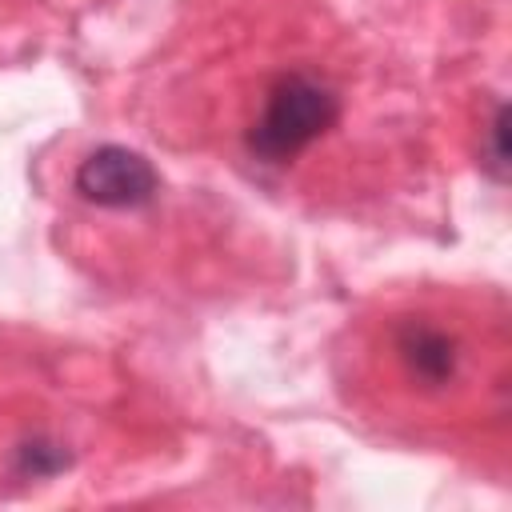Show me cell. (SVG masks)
I'll return each mask as SVG.
<instances>
[{
  "label": "cell",
  "instance_id": "obj_3",
  "mask_svg": "<svg viewBox=\"0 0 512 512\" xmlns=\"http://www.w3.org/2000/svg\"><path fill=\"white\" fill-rule=\"evenodd\" d=\"M72 184L96 208H144L160 192V176H156L152 160L124 144L92 148L80 160Z\"/></svg>",
  "mask_w": 512,
  "mask_h": 512
},
{
  "label": "cell",
  "instance_id": "obj_4",
  "mask_svg": "<svg viewBox=\"0 0 512 512\" xmlns=\"http://www.w3.org/2000/svg\"><path fill=\"white\" fill-rule=\"evenodd\" d=\"M20 456H24V472H32V476H48V472H60L64 464H68V456L60 452V448H52V444H24L20 448Z\"/></svg>",
  "mask_w": 512,
  "mask_h": 512
},
{
  "label": "cell",
  "instance_id": "obj_1",
  "mask_svg": "<svg viewBox=\"0 0 512 512\" xmlns=\"http://www.w3.org/2000/svg\"><path fill=\"white\" fill-rule=\"evenodd\" d=\"M384 376L404 400L444 408L480 388L484 336L440 308H400L380 328Z\"/></svg>",
  "mask_w": 512,
  "mask_h": 512
},
{
  "label": "cell",
  "instance_id": "obj_2",
  "mask_svg": "<svg viewBox=\"0 0 512 512\" xmlns=\"http://www.w3.org/2000/svg\"><path fill=\"white\" fill-rule=\"evenodd\" d=\"M340 120V96L312 72L280 76L264 100L256 120L248 124V152L264 164H288L308 152L332 124Z\"/></svg>",
  "mask_w": 512,
  "mask_h": 512
},
{
  "label": "cell",
  "instance_id": "obj_5",
  "mask_svg": "<svg viewBox=\"0 0 512 512\" xmlns=\"http://www.w3.org/2000/svg\"><path fill=\"white\" fill-rule=\"evenodd\" d=\"M488 156H484V168L496 176V180H504V168H508V160H504V104H496V116H492V124H488Z\"/></svg>",
  "mask_w": 512,
  "mask_h": 512
}]
</instances>
